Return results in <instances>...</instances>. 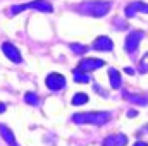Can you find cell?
<instances>
[{
	"label": "cell",
	"mask_w": 148,
	"mask_h": 146,
	"mask_svg": "<svg viewBox=\"0 0 148 146\" xmlns=\"http://www.w3.org/2000/svg\"><path fill=\"white\" fill-rule=\"evenodd\" d=\"M0 134H2L3 141H5V143H7L9 146H19V145H17V141H16V136L12 134V131H10L7 126L0 124Z\"/></svg>",
	"instance_id": "12"
},
{
	"label": "cell",
	"mask_w": 148,
	"mask_h": 146,
	"mask_svg": "<svg viewBox=\"0 0 148 146\" xmlns=\"http://www.w3.org/2000/svg\"><path fill=\"white\" fill-rule=\"evenodd\" d=\"M133 146H148V143H145V141H136Z\"/></svg>",
	"instance_id": "19"
},
{
	"label": "cell",
	"mask_w": 148,
	"mask_h": 146,
	"mask_svg": "<svg viewBox=\"0 0 148 146\" xmlns=\"http://www.w3.org/2000/svg\"><path fill=\"white\" fill-rule=\"evenodd\" d=\"M143 40V31H131L127 36H126V41H124V48L127 53H134L140 46Z\"/></svg>",
	"instance_id": "5"
},
{
	"label": "cell",
	"mask_w": 148,
	"mask_h": 146,
	"mask_svg": "<svg viewBox=\"0 0 148 146\" xmlns=\"http://www.w3.org/2000/svg\"><path fill=\"white\" fill-rule=\"evenodd\" d=\"M145 129H147V131H148V124H147V126H145Z\"/></svg>",
	"instance_id": "22"
},
{
	"label": "cell",
	"mask_w": 148,
	"mask_h": 146,
	"mask_svg": "<svg viewBox=\"0 0 148 146\" xmlns=\"http://www.w3.org/2000/svg\"><path fill=\"white\" fill-rule=\"evenodd\" d=\"M66 77L62 76V74L59 72H52L47 76V79H45V84H47V88L48 89H52V91H60V89H64L66 88Z\"/></svg>",
	"instance_id": "4"
},
{
	"label": "cell",
	"mask_w": 148,
	"mask_h": 146,
	"mask_svg": "<svg viewBox=\"0 0 148 146\" xmlns=\"http://www.w3.org/2000/svg\"><path fill=\"white\" fill-rule=\"evenodd\" d=\"M110 5H112L110 2L95 0V2H84V3H81V7L77 10L81 14H86V16H91V17H103L105 14H109Z\"/></svg>",
	"instance_id": "2"
},
{
	"label": "cell",
	"mask_w": 148,
	"mask_h": 146,
	"mask_svg": "<svg viewBox=\"0 0 148 146\" xmlns=\"http://www.w3.org/2000/svg\"><path fill=\"white\" fill-rule=\"evenodd\" d=\"M109 79H110V86L114 89H117V88H121V83H122V79H121V74L117 69H109Z\"/></svg>",
	"instance_id": "13"
},
{
	"label": "cell",
	"mask_w": 148,
	"mask_h": 146,
	"mask_svg": "<svg viewBox=\"0 0 148 146\" xmlns=\"http://www.w3.org/2000/svg\"><path fill=\"white\" fill-rule=\"evenodd\" d=\"M73 74H74V81H76V83H90V76H88V74H84L83 71L76 69Z\"/></svg>",
	"instance_id": "17"
},
{
	"label": "cell",
	"mask_w": 148,
	"mask_h": 146,
	"mask_svg": "<svg viewBox=\"0 0 148 146\" xmlns=\"http://www.w3.org/2000/svg\"><path fill=\"white\" fill-rule=\"evenodd\" d=\"M124 71H126V72H127V74H134V69H131V67H126Z\"/></svg>",
	"instance_id": "20"
},
{
	"label": "cell",
	"mask_w": 148,
	"mask_h": 146,
	"mask_svg": "<svg viewBox=\"0 0 148 146\" xmlns=\"http://www.w3.org/2000/svg\"><path fill=\"white\" fill-rule=\"evenodd\" d=\"M24 102L28 103V105H38L40 103V98L36 96V93H33V91H28L26 95H24Z\"/></svg>",
	"instance_id": "15"
},
{
	"label": "cell",
	"mask_w": 148,
	"mask_h": 146,
	"mask_svg": "<svg viewBox=\"0 0 148 146\" xmlns=\"http://www.w3.org/2000/svg\"><path fill=\"white\" fill-rule=\"evenodd\" d=\"M5 108H7V107H5L3 103H0V113H3V112H5Z\"/></svg>",
	"instance_id": "21"
},
{
	"label": "cell",
	"mask_w": 148,
	"mask_h": 146,
	"mask_svg": "<svg viewBox=\"0 0 148 146\" xmlns=\"http://www.w3.org/2000/svg\"><path fill=\"white\" fill-rule=\"evenodd\" d=\"M122 95H124L126 100H129V102L134 103V105H141V107L148 105V96L147 95H133V93H127V91H124Z\"/></svg>",
	"instance_id": "11"
},
{
	"label": "cell",
	"mask_w": 148,
	"mask_h": 146,
	"mask_svg": "<svg viewBox=\"0 0 148 146\" xmlns=\"http://www.w3.org/2000/svg\"><path fill=\"white\" fill-rule=\"evenodd\" d=\"M110 119L109 112H83V113H74L73 122L74 124H95V126H103Z\"/></svg>",
	"instance_id": "1"
},
{
	"label": "cell",
	"mask_w": 148,
	"mask_h": 146,
	"mask_svg": "<svg viewBox=\"0 0 148 146\" xmlns=\"http://www.w3.org/2000/svg\"><path fill=\"white\" fill-rule=\"evenodd\" d=\"M127 145V136L126 134H112L103 139V146H126Z\"/></svg>",
	"instance_id": "10"
},
{
	"label": "cell",
	"mask_w": 148,
	"mask_h": 146,
	"mask_svg": "<svg viewBox=\"0 0 148 146\" xmlns=\"http://www.w3.org/2000/svg\"><path fill=\"white\" fill-rule=\"evenodd\" d=\"M2 52H3V53H5V57H7L9 60H12L14 64H21V62H23L21 52H19V50H17V46H14L12 43H9V41L2 43Z\"/></svg>",
	"instance_id": "6"
},
{
	"label": "cell",
	"mask_w": 148,
	"mask_h": 146,
	"mask_svg": "<svg viewBox=\"0 0 148 146\" xmlns=\"http://www.w3.org/2000/svg\"><path fill=\"white\" fill-rule=\"evenodd\" d=\"M103 64H105V62H103L102 59H93V57H90V59H83V60L79 62L77 69L83 71V72H90V71H95V69L103 67Z\"/></svg>",
	"instance_id": "7"
},
{
	"label": "cell",
	"mask_w": 148,
	"mask_h": 146,
	"mask_svg": "<svg viewBox=\"0 0 148 146\" xmlns=\"http://www.w3.org/2000/svg\"><path fill=\"white\" fill-rule=\"evenodd\" d=\"M136 115H138V112H136V110H129V112H127V117H131V119H133V117H136Z\"/></svg>",
	"instance_id": "18"
},
{
	"label": "cell",
	"mask_w": 148,
	"mask_h": 146,
	"mask_svg": "<svg viewBox=\"0 0 148 146\" xmlns=\"http://www.w3.org/2000/svg\"><path fill=\"white\" fill-rule=\"evenodd\" d=\"M93 48L100 50V52H110L112 48H114V41L109 36H98L93 41Z\"/></svg>",
	"instance_id": "9"
},
{
	"label": "cell",
	"mask_w": 148,
	"mask_h": 146,
	"mask_svg": "<svg viewBox=\"0 0 148 146\" xmlns=\"http://www.w3.org/2000/svg\"><path fill=\"white\" fill-rule=\"evenodd\" d=\"M73 105L74 107H79V105H84V103H88V95L86 93H76L73 96Z\"/></svg>",
	"instance_id": "14"
},
{
	"label": "cell",
	"mask_w": 148,
	"mask_h": 146,
	"mask_svg": "<svg viewBox=\"0 0 148 146\" xmlns=\"http://www.w3.org/2000/svg\"><path fill=\"white\" fill-rule=\"evenodd\" d=\"M136 12L148 14V3H145V2H133V3H129V5L126 7V10H124L126 17H133Z\"/></svg>",
	"instance_id": "8"
},
{
	"label": "cell",
	"mask_w": 148,
	"mask_h": 146,
	"mask_svg": "<svg viewBox=\"0 0 148 146\" xmlns=\"http://www.w3.org/2000/svg\"><path fill=\"white\" fill-rule=\"evenodd\" d=\"M29 9H33V10H40V12H52L53 10V5L50 3V2H47V0H33V2H29V3H19V5H14L12 9H10V14L12 16H16V14H19V12H23V10H29Z\"/></svg>",
	"instance_id": "3"
},
{
	"label": "cell",
	"mask_w": 148,
	"mask_h": 146,
	"mask_svg": "<svg viewBox=\"0 0 148 146\" xmlns=\"http://www.w3.org/2000/svg\"><path fill=\"white\" fill-rule=\"evenodd\" d=\"M69 48H71L73 53H77V55H83V53L88 52V46H84V45H81V43H71Z\"/></svg>",
	"instance_id": "16"
}]
</instances>
